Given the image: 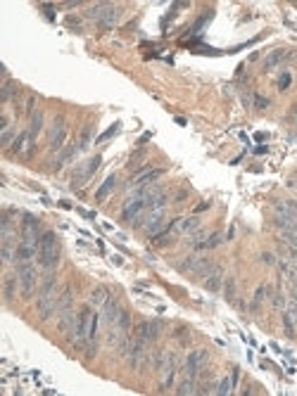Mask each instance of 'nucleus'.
Returning a JSON list of instances; mask_svg holds the SVG:
<instances>
[{
  "label": "nucleus",
  "instance_id": "11",
  "mask_svg": "<svg viewBox=\"0 0 297 396\" xmlns=\"http://www.w3.org/2000/svg\"><path fill=\"white\" fill-rule=\"evenodd\" d=\"M207 363V351L200 349V351H193L186 360V377H198V373L204 368Z\"/></svg>",
  "mask_w": 297,
  "mask_h": 396
},
{
  "label": "nucleus",
  "instance_id": "28",
  "mask_svg": "<svg viewBox=\"0 0 297 396\" xmlns=\"http://www.w3.org/2000/svg\"><path fill=\"white\" fill-rule=\"evenodd\" d=\"M264 297H269V287H266V285L257 287V292H255V299H252V308H259L261 302H264Z\"/></svg>",
  "mask_w": 297,
  "mask_h": 396
},
{
  "label": "nucleus",
  "instance_id": "38",
  "mask_svg": "<svg viewBox=\"0 0 297 396\" xmlns=\"http://www.w3.org/2000/svg\"><path fill=\"white\" fill-rule=\"evenodd\" d=\"M261 261H264V264H276V259H274V254H269V252H264V254H261Z\"/></svg>",
  "mask_w": 297,
  "mask_h": 396
},
{
  "label": "nucleus",
  "instance_id": "24",
  "mask_svg": "<svg viewBox=\"0 0 297 396\" xmlns=\"http://www.w3.org/2000/svg\"><path fill=\"white\" fill-rule=\"evenodd\" d=\"M198 389H195V377H186L183 382H181V387L176 389V394H181V396H186V394H195Z\"/></svg>",
  "mask_w": 297,
  "mask_h": 396
},
{
  "label": "nucleus",
  "instance_id": "5",
  "mask_svg": "<svg viewBox=\"0 0 297 396\" xmlns=\"http://www.w3.org/2000/svg\"><path fill=\"white\" fill-rule=\"evenodd\" d=\"M102 164V157H93V159H88L86 164H81L79 169L74 171V176H72V188H81V185H86L88 180L93 178V173L98 171V166Z\"/></svg>",
  "mask_w": 297,
  "mask_h": 396
},
{
  "label": "nucleus",
  "instance_id": "29",
  "mask_svg": "<svg viewBox=\"0 0 297 396\" xmlns=\"http://www.w3.org/2000/svg\"><path fill=\"white\" fill-rule=\"evenodd\" d=\"M223 292H226V299H228V302H236V280H233V278H228V280H226Z\"/></svg>",
  "mask_w": 297,
  "mask_h": 396
},
{
  "label": "nucleus",
  "instance_id": "19",
  "mask_svg": "<svg viewBox=\"0 0 297 396\" xmlns=\"http://www.w3.org/2000/svg\"><path fill=\"white\" fill-rule=\"evenodd\" d=\"M114 185H117V176H110V178H107L105 183H102V185H100V190L95 192V199H98V202L107 199V195H110L112 190H114Z\"/></svg>",
  "mask_w": 297,
  "mask_h": 396
},
{
  "label": "nucleus",
  "instance_id": "17",
  "mask_svg": "<svg viewBox=\"0 0 297 396\" xmlns=\"http://www.w3.org/2000/svg\"><path fill=\"white\" fill-rule=\"evenodd\" d=\"M112 7H114L112 2H98V5H91V7H88V12H86V15H88L91 19H98V21H100V19L110 12Z\"/></svg>",
  "mask_w": 297,
  "mask_h": 396
},
{
  "label": "nucleus",
  "instance_id": "16",
  "mask_svg": "<svg viewBox=\"0 0 297 396\" xmlns=\"http://www.w3.org/2000/svg\"><path fill=\"white\" fill-rule=\"evenodd\" d=\"M119 17H121V7H119V5H114L110 12L100 19V21H98V24H100V29H105V31H107V29H114V26H117Z\"/></svg>",
  "mask_w": 297,
  "mask_h": 396
},
{
  "label": "nucleus",
  "instance_id": "9",
  "mask_svg": "<svg viewBox=\"0 0 297 396\" xmlns=\"http://www.w3.org/2000/svg\"><path fill=\"white\" fill-rule=\"evenodd\" d=\"M67 140V126H64V121L62 119H55L53 121V126H50V135H48V143H50V150L55 152L59 150L62 145Z\"/></svg>",
  "mask_w": 297,
  "mask_h": 396
},
{
  "label": "nucleus",
  "instance_id": "18",
  "mask_svg": "<svg viewBox=\"0 0 297 396\" xmlns=\"http://www.w3.org/2000/svg\"><path fill=\"white\" fill-rule=\"evenodd\" d=\"M285 55H288V53H285L283 48H278V50H274V53H269V55H266V59H264V69H266V72H271V69H276V67H278V64H280V59H283Z\"/></svg>",
  "mask_w": 297,
  "mask_h": 396
},
{
  "label": "nucleus",
  "instance_id": "37",
  "mask_svg": "<svg viewBox=\"0 0 297 396\" xmlns=\"http://www.w3.org/2000/svg\"><path fill=\"white\" fill-rule=\"evenodd\" d=\"M117 131H119V124H114V126H112L110 131H107V133H102V135H100V140H107V138H112V135H114Z\"/></svg>",
  "mask_w": 297,
  "mask_h": 396
},
{
  "label": "nucleus",
  "instance_id": "21",
  "mask_svg": "<svg viewBox=\"0 0 297 396\" xmlns=\"http://www.w3.org/2000/svg\"><path fill=\"white\" fill-rule=\"evenodd\" d=\"M107 299H110V294H107L105 287H95L93 292H91V304H93V306H105Z\"/></svg>",
  "mask_w": 297,
  "mask_h": 396
},
{
  "label": "nucleus",
  "instance_id": "8",
  "mask_svg": "<svg viewBox=\"0 0 297 396\" xmlns=\"http://www.w3.org/2000/svg\"><path fill=\"white\" fill-rule=\"evenodd\" d=\"M164 327L162 321H143V323L138 325V330H136V337H140V339H145V342H155L157 337H159V330Z\"/></svg>",
  "mask_w": 297,
  "mask_h": 396
},
{
  "label": "nucleus",
  "instance_id": "23",
  "mask_svg": "<svg viewBox=\"0 0 297 396\" xmlns=\"http://www.w3.org/2000/svg\"><path fill=\"white\" fill-rule=\"evenodd\" d=\"M17 90H19L17 83L7 78V81H5V86H2V93H0V100H2V102H10V100L15 97V93H17Z\"/></svg>",
  "mask_w": 297,
  "mask_h": 396
},
{
  "label": "nucleus",
  "instance_id": "7",
  "mask_svg": "<svg viewBox=\"0 0 297 396\" xmlns=\"http://www.w3.org/2000/svg\"><path fill=\"white\" fill-rule=\"evenodd\" d=\"M157 370L162 373V389L167 392V389H171V384H174V379H176L178 358H176L174 354H164V358H162V365H159Z\"/></svg>",
  "mask_w": 297,
  "mask_h": 396
},
{
  "label": "nucleus",
  "instance_id": "12",
  "mask_svg": "<svg viewBox=\"0 0 297 396\" xmlns=\"http://www.w3.org/2000/svg\"><path fill=\"white\" fill-rule=\"evenodd\" d=\"M121 313H124V308L119 306V302H117L114 297H110V299H107V304L102 306V318H105L107 327H110V325H117V323H119Z\"/></svg>",
  "mask_w": 297,
  "mask_h": 396
},
{
  "label": "nucleus",
  "instance_id": "1",
  "mask_svg": "<svg viewBox=\"0 0 297 396\" xmlns=\"http://www.w3.org/2000/svg\"><path fill=\"white\" fill-rule=\"evenodd\" d=\"M57 299H59V294H57L55 273H53V268H45L43 287H40V294H38V316H40V321H48L57 311Z\"/></svg>",
  "mask_w": 297,
  "mask_h": 396
},
{
  "label": "nucleus",
  "instance_id": "41",
  "mask_svg": "<svg viewBox=\"0 0 297 396\" xmlns=\"http://www.w3.org/2000/svg\"><path fill=\"white\" fill-rule=\"evenodd\" d=\"M295 119H297V105H295Z\"/></svg>",
  "mask_w": 297,
  "mask_h": 396
},
{
  "label": "nucleus",
  "instance_id": "20",
  "mask_svg": "<svg viewBox=\"0 0 297 396\" xmlns=\"http://www.w3.org/2000/svg\"><path fill=\"white\" fill-rule=\"evenodd\" d=\"M26 131H29L34 138L43 131V112H34V114H31V121H29V128H26Z\"/></svg>",
  "mask_w": 297,
  "mask_h": 396
},
{
  "label": "nucleus",
  "instance_id": "32",
  "mask_svg": "<svg viewBox=\"0 0 297 396\" xmlns=\"http://www.w3.org/2000/svg\"><path fill=\"white\" fill-rule=\"evenodd\" d=\"M91 133H93V126H86L83 135H81V140H79V152H81V150H86V147L91 145Z\"/></svg>",
  "mask_w": 297,
  "mask_h": 396
},
{
  "label": "nucleus",
  "instance_id": "6",
  "mask_svg": "<svg viewBox=\"0 0 297 396\" xmlns=\"http://www.w3.org/2000/svg\"><path fill=\"white\" fill-rule=\"evenodd\" d=\"M143 211H148V209H145V195H143V192H136L133 197L126 199V204H124V209H121V218L129 221V223H133Z\"/></svg>",
  "mask_w": 297,
  "mask_h": 396
},
{
  "label": "nucleus",
  "instance_id": "4",
  "mask_svg": "<svg viewBox=\"0 0 297 396\" xmlns=\"http://www.w3.org/2000/svg\"><path fill=\"white\" fill-rule=\"evenodd\" d=\"M129 363L133 370H143L145 365H148V356H150V342L145 339H140V337H136L129 346Z\"/></svg>",
  "mask_w": 297,
  "mask_h": 396
},
{
  "label": "nucleus",
  "instance_id": "31",
  "mask_svg": "<svg viewBox=\"0 0 297 396\" xmlns=\"http://www.w3.org/2000/svg\"><path fill=\"white\" fill-rule=\"evenodd\" d=\"M221 240H223V237H221V235H219V233L209 235V237H207V240H204L202 249H214V247H217V245H221Z\"/></svg>",
  "mask_w": 297,
  "mask_h": 396
},
{
  "label": "nucleus",
  "instance_id": "15",
  "mask_svg": "<svg viewBox=\"0 0 297 396\" xmlns=\"http://www.w3.org/2000/svg\"><path fill=\"white\" fill-rule=\"evenodd\" d=\"M162 173H164V169H145V171H140L138 176H133L129 185L131 188H133V185H148V183H152L155 178H159Z\"/></svg>",
  "mask_w": 297,
  "mask_h": 396
},
{
  "label": "nucleus",
  "instance_id": "13",
  "mask_svg": "<svg viewBox=\"0 0 297 396\" xmlns=\"http://www.w3.org/2000/svg\"><path fill=\"white\" fill-rule=\"evenodd\" d=\"M283 327L288 337H297V304L283 311Z\"/></svg>",
  "mask_w": 297,
  "mask_h": 396
},
{
  "label": "nucleus",
  "instance_id": "3",
  "mask_svg": "<svg viewBox=\"0 0 297 396\" xmlns=\"http://www.w3.org/2000/svg\"><path fill=\"white\" fill-rule=\"evenodd\" d=\"M17 278H19V287H21V297H24V299H31L34 292H36V283H38L36 268H34L29 261H26V264H19Z\"/></svg>",
  "mask_w": 297,
  "mask_h": 396
},
{
  "label": "nucleus",
  "instance_id": "26",
  "mask_svg": "<svg viewBox=\"0 0 297 396\" xmlns=\"http://www.w3.org/2000/svg\"><path fill=\"white\" fill-rule=\"evenodd\" d=\"M17 140V135H15V128H5L2 131V135H0V145L2 147H12V143Z\"/></svg>",
  "mask_w": 297,
  "mask_h": 396
},
{
  "label": "nucleus",
  "instance_id": "2",
  "mask_svg": "<svg viewBox=\"0 0 297 396\" xmlns=\"http://www.w3.org/2000/svg\"><path fill=\"white\" fill-rule=\"evenodd\" d=\"M38 261L43 268H53L59 264V245H57V235L55 233H43L38 240Z\"/></svg>",
  "mask_w": 297,
  "mask_h": 396
},
{
  "label": "nucleus",
  "instance_id": "25",
  "mask_svg": "<svg viewBox=\"0 0 297 396\" xmlns=\"http://www.w3.org/2000/svg\"><path fill=\"white\" fill-rule=\"evenodd\" d=\"M67 308H72V292L69 289H64V294H59V299H57V313H62Z\"/></svg>",
  "mask_w": 297,
  "mask_h": 396
},
{
  "label": "nucleus",
  "instance_id": "39",
  "mask_svg": "<svg viewBox=\"0 0 297 396\" xmlns=\"http://www.w3.org/2000/svg\"><path fill=\"white\" fill-rule=\"evenodd\" d=\"M186 197H188V192H186V190H181V192L176 195V199H174V202H186Z\"/></svg>",
  "mask_w": 297,
  "mask_h": 396
},
{
  "label": "nucleus",
  "instance_id": "40",
  "mask_svg": "<svg viewBox=\"0 0 297 396\" xmlns=\"http://www.w3.org/2000/svg\"><path fill=\"white\" fill-rule=\"evenodd\" d=\"M293 292H295V297H297V280H293Z\"/></svg>",
  "mask_w": 297,
  "mask_h": 396
},
{
  "label": "nucleus",
  "instance_id": "27",
  "mask_svg": "<svg viewBox=\"0 0 297 396\" xmlns=\"http://www.w3.org/2000/svg\"><path fill=\"white\" fill-rule=\"evenodd\" d=\"M233 387H236V382H233L231 377H226V379H221V382H219V387H217V394H221V396L231 394V392H233Z\"/></svg>",
  "mask_w": 297,
  "mask_h": 396
},
{
  "label": "nucleus",
  "instance_id": "33",
  "mask_svg": "<svg viewBox=\"0 0 297 396\" xmlns=\"http://www.w3.org/2000/svg\"><path fill=\"white\" fill-rule=\"evenodd\" d=\"M290 81H293V76L285 72V74H283V76L278 78V90H288V88H290Z\"/></svg>",
  "mask_w": 297,
  "mask_h": 396
},
{
  "label": "nucleus",
  "instance_id": "34",
  "mask_svg": "<svg viewBox=\"0 0 297 396\" xmlns=\"http://www.w3.org/2000/svg\"><path fill=\"white\" fill-rule=\"evenodd\" d=\"M34 107H36V97L31 95V97L26 100V105H24V112H26V114H34Z\"/></svg>",
  "mask_w": 297,
  "mask_h": 396
},
{
  "label": "nucleus",
  "instance_id": "35",
  "mask_svg": "<svg viewBox=\"0 0 297 396\" xmlns=\"http://www.w3.org/2000/svg\"><path fill=\"white\" fill-rule=\"evenodd\" d=\"M274 306H276V308H285V299H283V294H280V292H276V294H274Z\"/></svg>",
  "mask_w": 297,
  "mask_h": 396
},
{
  "label": "nucleus",
  "instance_id": "30",
  "mask_svg": "<svg viewBox=\"0 0 297 396\" xmlns=\"http://www.w3.org/2000/svg\"><path fill=\"white\" fill-rule=\"evenodd\" d=\"M280 240H283V242H288L290 247H295V249H297V233H295V230H280Z\"/></svg>",
  "mask_w": 297,
  "mask_h": 396
},
{
  "label": "nucleus",
  "instance_id": "22",
  "mask_svg": "<svg viewBox=\"0 0 297 396\" xmlns=\"http://www.w3.org/2000/svg\"><path fill=\"white\" fill-rule=\"evenodd\" d=\"M17 285H19L17 275H7V280H5V299H7V302L15 299V294H17Z\"/></svg>",
  "mask_w": 297,
  "mask_h": 396
},
{
  "label": "nucleus",
  "instance_id": "36",
  "mask_svg": "<svg viewBox=\"0 0 297 396\" xmlns=\"http://www.w3.org/2000/svg\"><path fill=\"white\" fill-rule=\"evenodd\" d=\"M255 102H257V107H259V109L269 107V100H266V97H261V95H255Z\"/></svg>",
  "mask_w": 297,
  "mask_h": 396
},
{
  "label": "nucleus",
  "instance_id": "14",
  "mask_svg": "<svg viewBox=\"0 0 297 396\" xmlns=\"http://www.w3.org/2000/svg\"><path fill=\"white\" fill-rule=\"evenodd\" d=\"M221 283H223V270H221V266H214V270L204 278V289L207 292H212V294H217L219 289H221Z\"/></svg>",
  "mask_w": 297,
  "mask_h": 396
},
{
  "label": "nucleus",
  "instance_id": "10",
  "mask_svg": "<svg viewBox=\"0 0 297 396\" xmlns=\"http://www.w3.org/2000/svg\"><path fill=\"white\" fill-rule=\"evenodd\" d=\"M34 135L29 133V131H24V133H19L17 140L12 143V152L17 154V157H29L31 152H34Z\"/></svg>",
  "mask_w": 297,
  "mask_h": 396
}]
</instances>
